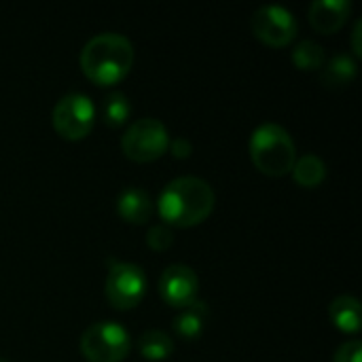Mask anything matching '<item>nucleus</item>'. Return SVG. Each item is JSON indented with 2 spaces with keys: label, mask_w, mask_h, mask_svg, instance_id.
Returning <instances> with one entry per match:
<instances>
[{
  "label": "nucleus",
  "mask_w": 362,
  "mask_h": 362,
  "mask_svg": "<svg viewBox=\"0 0 362 362\" xmlns=\"http://www.w3.org/2000/svg\"><path fill=\"white\" fill-rule=\"evenodd\" d=\"M354 76H356V62L348 53L333 55L320 68V81H322L325 87H331V89L348 87L354 81Z\"/></svg>",
  "instance_id": "obj_14"
},
{
  "label": "nucleus",
  "mask_w": 362,
  "mask_h": 362,
  "mask_svg": "<svg viewBox=\"0 0 362 362\" xmlns=\"http://www.w3.org/2000/svg\"><path fill=\"white\" fill-rule=\"evenodd\" d=\"M295 182L303 189H316L325 182L327 178V165L325 161L318 157V155H303V157H297L293 170H291Z\"/></svg>",
  "instance_id": "obj_15"
},
{
  "label": "nucleus",
  "mask_w": 362,
  "mask_h": 362,
  "mask_svg": "<svg viewBox=\"0 0 362 362\" xmlns=\"http://www.w3.org/2000/svg\"><path fill=\"white\" fill-rule=\"evenodd\" d=\"M252 32L267 47H286L295 40L297 19L280 4H265L252 15Z\"/></svg>",
  "instance_id": "obj_8"
},
{
  "label": "nucleus",
  "mask_w": 362,
  "mask_h": 362,
  "mask_svg": "<svg viewBox=\"0 0 362 362\" xmlns=\"http://www.w3.org/2000/svg\"><path fill=\"white\" fill-rule=\"evenodd\" d=\"M199 278L187 265H170L159 278V295L161 299L176 310H182L197 301Z\"/></svg>",
  "instance_id": "obj_9"
},
{
  "label": "nucleus",
  "mask_w": 362,
  "mask_h": 362,
  "mask_svg": "<svg viewBox=\"0 0 362 362\" xmlns=\"http://www.w3.org/2000/svg\"><path fill=\"white\" fill-rule=\"evenodd\" d=\"M168 148L172 151V155L176 159H187L191 155V151H193V146H191V142L187 138H176L174 142H170Z\"/></svg>",
  "instance_id": "obj_21"
},
{
  "label": "nucleus",
  "mask_w": 362,
  "mask_h": 362,
  "mask_svg": "<svg viewBox=\"0 0 362 362\" xmlns=\"http://www.w3.org/2000/svg\"><path fill=\"white\" fill-rule=\"evenodd\" d=\"M361 30H362V21L358 19V21L354 23V30H352V51H354V55H356V57H361V53H362Z\"/></svg>",
  "instance_id": "obj_22"
},
{
  "label": "nucleus",
  "mask_w": 362,
  "mask_h": 362,
  "mask_svg": "<svg viewBox=\"0 0 362 362\" xmlns=\"http://www.w3.org/2000/svg\"><path fill=\"white\" fill-rule=\"evenodd\" d=\"M168 146L170 136L165 125L151 117L134 121L121 138V148L125 157L136 163H151L163 157Z\"/></svg>",
  "instance_id": "obj_5"
},
{
  "label": "nucleus",
  "mask_w": 362,
  "mask_h": 362,
  "mask_svg": "<svg viewBox=\"0 0 362 362\" xmlns=\"http://www.w3.org/2000/svg\"><path fill=\"white\" fill-rule=\"evenodd\" d=\"M51 123L53 129L64 138V140H83L89 136L95 123V106L85 93H68L57 100L51 112Z\"/></svg>",
  "instance_id": "obj_6"
},
{
  "label": "nucleus",
  "mask_w": 362,
  "mask_h": 362,
  "mask_svg": "<svg viewBox=\"0 0 362 362\" xmlns=\"http://www.w3.org/2000/svg\"><path fill=\"white\" fill-rule=\"evenodd\" d=\"M146 244L151 250H157V252H163L168 250L172 244H174V233L168 225L159 223V225H153L148 231H146Z\"/></svg>",
  "instance_id": "obj_19"
},
{
  "label": "nucleus",
  "mask_w": 362,
  "mask_h": 362,
  "mask_svg": "<svg viewBox=\"0 0 362 362\" xmlns=\"http://www.w3.org/2000/svg\"><path fill=\"white\" fill-rule=\"evenodd\" d=\"M362 358V344L358 339H352V341H346L337 352H335V358L333 362H361Z\"/></svg>",
  "instance_id": "obj_20"
},
{
  "label": "nucleus",
  "mask_w": 362,
  "mask_h": 362,
  "mask_svg": "<svg viewBox=\"0 0 362 362\" xmlns=\"http://www.w3.org/2000/svg\"><path fill=\"white\" fill-rule=\"evenodd\" d=\"M104 291L115 310H134L146 295V276L134 263L110 259Z\"/></svg>",
  "instance_id": "obj_7"
},
{
  "label": "nucleus",
  "mask_w": 362,
  "mask_h": 362,
  "mask_svg": "<svg viewBox=\"0 0 362 362\" xmlns=\"http://www.w3.org/2000/svg\"><path fill=\"white\" fill-rule=\"evenodd\" d=\"M212 187L197 176H180L165 185L159 195L157 210L168 227H195L204 223L214 210Z\"/></svg>",
  "instance_id": "obj_1"
},
{
  "label": "nucleus",
  "mask_w": 362,
  "mask_h": 362,
  "mask_svg": "<svg viewBox=\"0 0 362 362\" xmlns=\"http://www.w3.org/2000/svg\"><path fill=\"white\" fill-rule=\"evenodd\" d=\"M329 316L341 333L361 331V301L352 295H339L329 305Z\"/></svg>",
  "instance_id": "obj_13"
},
{
  "label": "nucleus",
  "mask_w": 362,
  "mask_h": 362,
  "mask_svg": "<svg viewBox=\"0 0 362 362\" xmlns=\"http://www.w3.org/2000/svg\"><path fill=\"white\" fill-rule=\"evenodd\" d=\"M117 212L129 225H144L153 216V202L144 189L125 187L117 197Z\"/></svg>",
  "instance_id": "obj_11"
},
{
  "label": "nucleus",
  "mask_w": 362,
  "mask_h": 362,
  "mask_svg": "<svg viewBox=\"0 0 362 362\" xmlns=\"http://www.w3.org/2000/svg\"><path fill=\"white\" fill-rule=\"evenodd\" d=\"M138 350L146 361H168L172 356V352H174V341L165 331L151 329V331H144L142 337L138 339Z\"/></svg>",
  "instance_id": "obj_16"
},
{
  "label": "nucleus",
  "mask_w": 362,
  "mask_h": 362,
  "mask_svg": "<svg viewBox=\"0 0 362 362\" xmlns=\"http://www.w3.org/2000/svg\"><path fill=\"white\" fill-rule=\"evenodd\" d=\"M250 159L259 172L272 178L291 174L297 161V146L291 134L278 123H263L250 136Z\"/></svg>",
  "instance_id": "obj_3"
},
{
  "label": "nucleus",
  "mask_w": 362,
  "mask_h": 362,
  "mask_svg": "<svg viewBox=\"0 0 362 362\" xmlns=\"http://www.w3.org/2000/svg\"><path fill=\"white\" fill-rule=\"evenodd\" d=\"M350 15L348 0H316L310 4V23L318 34H335Z\"/></svg>",
  "instance_id": "obj_10"
},
{
  "label": "nucleus",
  "mask_w": 362,
  "mask_h": 362,
  "mask_svg": "<svg viewBox=\"0 0 362 362\" xmlns=\"http://www.w3.org/2000/svg\"><path fill=\"white\" fill-rule=\"evenodd\" d=\"M104 121L106 125L110 127H121L129 121V115H132V104L127 100L125 93L121 91H112L106 95L104 100Z\"/></svg>",
  "instance_id": "obj_18"
},
{
  "label": "nucleus",
  "mask_w": 362,
  "mask_h": 362,
  "mask_svg": "<svg viewBox=\"0 0 362 362\" xmlns=\"http://www.w3.org/2000/svg\"><path fill=\"white\" fill-rule=\"evenodd\" d=\"M132 350V337L125 327L102 320L85 329L81 335V354L87 362H121Z\"/></svg>",
  "instance_id": "obj_4"
},
{
  "label": "nucleus",
  "mask_w": 362,
  "mask_h": 362,
  "mask_svg": "<svg viewBox=\"0 0 362 362\" xmlns=\"http://www.w3.org/2000/svg\"><path fill=\"white\" fill-rule=\"evenodd\" d=\"M208 305L204 303V301H193L191 305H187V308H182L180 310V314L174 318V325H172V329H174V333L180 337V339H185V341H195V339H199L202 337V333H204V325H206V318H208Z\"/></svg>",
  "instance_id": "obj_12"
},
{
  "label": "nucleus",
  "mask_w": 362,
  "mask_h": 362,
  "mask_svg": "<svg viewBox=\"0 0 362 362\" xmlns=\"http://www.w3.org/2000/svg\"><path fill=\"white\" fill-rule=\"evenodd\" d=\"M291 59L299 70L308 72V70H320L327 62V55H325V49L316 40H301L295 45Z\"/></svg>",
  "instance_id": "obj_17"
},
{
  "label": "nucleus",
  "mask_w": 362,
  "mask_h": 362,
  "mask_svg": "<svg viewBox=\"0 0 362 362\" xmlns=\"http://www.w3.org/2000/svg\"><path fill=\"white\" fill-rule=\"evenodd\" d=\"M134 66V45L129 38L117 32H102L89 38L81 51L83 74L100 85H117Z\"/></svg>",
  "instance_id": "obj_2"
},
{
  "label": "nucleus",
  "mask_w": 362,
  "mask_h": 362,
  "mask_svg": "<svg viewBox=\"0 0 362 362\" xmlns=\"http://www.w3.org/2000/svg\"><path fill=\"white\" fill-rule=\"evenodd\" d=\"M0 362H6V361H4V358H0Z\"/></svg>",
  "instance_id": "obj_23"
}]
</instances>
